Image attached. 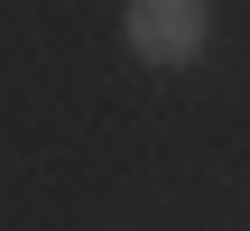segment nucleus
<instances>
[{"instance_id": "f257e3e1", "label": "nucleus", "mask_w": 250, "mask_h": 231, "mask_svg": "<svg viewBox=\"0 0 250 231\" xmlns=\"http://www.w3.org/2000/svg\"><path fill=\"white\" fill-rule=\"evenodd\" d=\"M204 28H213L204 0H130V46L148 65H195L204 56Z\"/></svg>"}]
</instances>
